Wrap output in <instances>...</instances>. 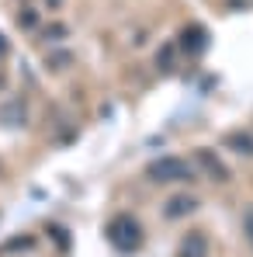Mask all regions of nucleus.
<instances>
[{
    "instance_id": "2eb2a0df",
    "label": "nucleus",
    "mask_w": 253,
    "mask_h": 257,
    "mask_svg": "<svg viewBox=\"0 0 253 257\" xmlns=\"http://www.w3.org/2000/svg\"><path fill=\"white\" fill-rule=\"evenodd\" d=\"M4 52H7V39L0 35V56H4Z\"/></svg>"
},
{
    "instance_id": "f8f14e48",
    "label": "nucleus",
    "mask_w": 253,
    "mask_h": 257,
    "mask_svg": "<svg viewBox=\"0 0 253 257\" xmlns=\"http://www.w3.org/2000/svg\"><path fill=\"white\" fill-rule=\"evenodd\" d=\"M49 236H52V240H59V250H70V247H73V240H70V233H66L63 226H56V222L49 226Z\"/></svg>"
},
{
    "instance_id": "f03ea898",
    "label": "nucleus",
    "mask_w": 253,
    "mask_h": 257,
    "mask_svg": "<svg viewBox=\"0 0 253 257\" xmlns=\"http://www.w3.org/2000/svg\"><path fill=\"white\" fill-rule=\"evenodd\" d=\"M146 177L153 184H184V181L194 177V167L180 157H156V160L146 164Z\"/></svg>"
},
{
    "instance_id": "ddd939ff",
    "label": "nucleus",
    "mask_w": 253,
    "mask_h": 257,
    "mask_svg": "<svg viewBox=\"0 0 253 257\" xmlns=\"http://www.w3.org/2000/svg\"><path fill=\"white\" fill-rule=\"evenodd\" d=\"M243 236H246V243H250V250H253V209L243 212Z\"/></svg>"
},
{
    "instance_id": "1a4fd4ad",
    "label": "nucleus",
    "mask_w": 253,
    "mask_h": 257,
    "mask_svg": "<svg viewBox=\"0 0 253 257\" xmlns=\"http://www.w3.org/2000/svg\"><path fill=\"white\" fill-rule=\"evenodd\" d=\"M156 66H160L163 73H170V70L177 66V49H173V45H163V49L156 52Z\"/></svg>"
},
{
    "instance_id": "9d476101",
    "label": "nucleus",
    "mask_w": 253,
    "mask_h": 257,
    "mask_svg": "<svg viewBox=\"0 0 253 257\" xmlns=\"http://www.w3.org/2000/svg\"><path fill=\"white\" fill-rule=\"evenodd\" d=\"M32 247H35L32 236H14V240H7L0 250H4V254H18V250H32Z\"/></svg>"
},
{
    "instance_id": "4468645a",
    "label": "nucleus",
    "mask_w": 253,
    "mask_h": 257,
    "mask_svg": "<svg viewBox=\"0 0 253 257\" xmlns=\"http://www.w3.org/2000/svg\"><path fill=\"white\" fill-rule=\"evenodd\" d=\"M21 28H39V14L35 11H21Z\"/></svg>"
},
{
    "instance_id": "dca6fc26",
    "label": "nucleus",
    "mask_w": 253,
    "mask_h": 257,
    "mask_svg": "<svg viewBox=\"0 0 253 257\" xmlns=\"http://www.w3.org/2000/svg\"><path fill=\"white\" fill-rule=\"evenodd\" d=\"M45 4H49V7H59V4H63V0H45Z\"/></svg>"
},
{
    "instance_id": "0eeeda50",
    "label": "nucleus",
    "mask_w": 253,
    "mask_h": 257,
    "mask_svg": "<svg viewBox=\"0 0 253 257\" xmlns=\"http://www.w3.org/2000/svg\"><path fill=\"white\" fill-rule=\"evenodd\" d=\"M180 42L187 45L191 52H205V49H208V32H205L201 25H194V28H184Z\"/></svg>"
},
{
    "instance_id": "f3484780",
    "label": "nucleus",
    "mask_w": 253,
    "mask_h": 257,
    "mask_svg": "<svg viewBox=\"0 0 253 257\" xmlns=\"http://www.w3.org/2000/svg\"><path fill=\"white\" fill-rule=\"evenodd\" d=\"M0 171H4V167H0Z\"/></svg>"
},
{
    "instance_id": "f257e3e1",
    "label": "nucleus",
    "mask_w": 253,
    "mask_h": 257,
    "mask_svg": "<svg viewBox=\"0 0 253 257\" xmlns=\"http://www.w3.org/2000/svg\"><path fill=\"white\" fill-rule=\"evenodd\" d=\"M142 226H139V219L135 215H115L111 222H108V243L115 247V250H122V254H132V250H139L142 247Z\"/></svg>"
},
{
    "instance_id": "6e6552de",
    "label": "nucleus",
    "mask_w": 253,
    "mask_h": 257,
    "mask_svg": "<svg viewBox=\"0 0 253 257\" xmlns=\"http://www.w3.org/2000/svg\"><path fill=\"white\" fill-rule=\"evenodd\" d=\"M225 146L236 150L239 157H253V132H229L225 136Z\"/></svg>"
},
{
    "instance_id": "9b49d317",
    "label": "nucleus",
    "mask_w": 253,
    "mask_h": 257,
    "mask_svg": "<svg viewBox=\"0 0 253 257\" xmlns=\"http://www.w3.org/2000/svg\"><path fill=\"white\" fill-rule=\"evenodd\" d=\"M70 63H73V56H70L66 49H59L56 56H49V59H45V66H49V70H66Z\"/></svg>"
},
{
    "instance_id": "39448f33",
    "label": "nucleus",
    "mask_w": 253,
    "mask_h": 257,
    "mask_svg": "<svg viewBox=\"0 0 253 257\" xmlns=\"http://www.w3.org/2000/svg\"><path fill=\"white\" fill-rule=\"evenodd\" d=\"M28 122V104L21 97H11L4 108H0V125L4 128H21Z\"/></svg>"
},
{
    "instance_id": "20e7f679",
    "label": "nucleus",
    "mask_w": 253,
    "mask_h": 257,
    "mask_svg": "<svg viewBox=\"0 0 253 257\" xmlns=\"http://www.w3.org/2000/svg\"><path fill=\"white\" fill-rule=\"evenodd\" d=\"M194 164L208 174V177H215V181H229V167L215 157V150H208V146H198L194 150Z\"/></svg>"
},
{
    "instance_id": "423d86ee",
    "label": "nucleus",
    "mask_w": 253,
    "mask_h": 257,
    "mask_svg": "<svg viewBox=\"0 0 253 257\" xmlns=\"http://www.w3.org/2000/svg\"><path fill=\"white\" fill-rule=\"evenodd\" d=\"M205 254H208V240H205V233H187V236L180 240L177 257H205Z\"/></svg>"
},
{
    "instance_id": "7ed1b4c3",
    "label": "nucleus",
    "mask_w": 253,
    "mask_h": 257,
    "mask_svg": "<svg viewBox=\"0 0 253 257\" xmlns=\"http://www.w3.org/2000/svg\"><path fill=\"white\" fill-rule=\"evenodd\" d=\"M198 212V198L194 195H187V191H177V195H170L167 205H163V219H184V215Z\"/></svg>"
}]
</instances>
